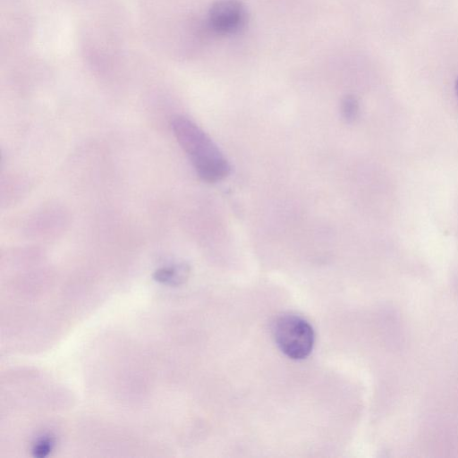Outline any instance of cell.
<instances>
[{
  "instance_id": "1",
  "label": "cell",
  "mask_w": 458,
  "mask_h": 458,
  "mask_svg": "<svg viewBox=\"0 0 458 458\" xmlns=\"http://www.w3.org/2000/svg\"><path fill=\"white\" fill-rule=\"evenodd\" d=\"M171 126L178 143L203 181L217 182L230 174L231 166L226 158L195 123L177 115L172 120Z\"/></svg>"
},
{
  "instance_id": "2",
  "label": "cell",
  "mask_w": 458,
  "mask_h": 458,
  "mask_svg": "<svg viewBox=\"0 0 458 458\" xmlns=\"http://www.w3.org/2000/svg\"><path fill=\"white\" fill-rule=\"evenodd\" d=\"M272 331L276 345L290 359H305L313 349L314 330L311 325L300 316H280L274 322Z\"/></svg>"
},
{
  "instance_id": "3",
  "label": "cell",
  "mask_w": 458,
  "mask_h": 458,
  "mask_svg": "<svg viewBox=\"0 0 458 458\" xmlns=\"http://www.w3.org/2000/svg\"><path fill=\"white\" fill-rule=\"evenodd\" d=\"M208 21L215 33L231 36L245 29L249 13L245 4L240 0H218L210 7Z\"/></svg>"
},
{
  "instance_id": "4",
  "label": "cell",
  "mask_w": 458,
  "mask_h": 458,
  "mask_svg": "<svg viewBox=\"0 0 458 458\" xmlns=\"http://www.w3.org/2000/svg\"><path fill=\"white\" fill-rule=\"evenodd\" d=\"M189 272L190 268L186 264H175L158 268L154 273V278L162 284L178 285L187 279Z\"/></svg>"
},
{
  "instance_id": "5",
  "label": "cell",
  "mask_w": 458,
  "mask_h": 458,
  "mask_svg": "<svg viewBox=\"0 0 458 458\" xmlns=\"http://www.w3.org/2000/svg\"><path fill=\"white\" fill-rule=\"evenodd\" d=\"M341 113L347 123L354 122L359 114V102L352 95L344 97L341 103Z\"/></svg>"
},
{
  "instance_id": "6",
  "label": "cell",
  "mask_w": 458,
  "mask_h": 458,
  "mask_svg": "<svg viewBox=\"0 0 458 458\" xmlns=\"http://www.w3.org/2000/svg\"><path fill=\"white\" fill-rule=\"evenodd\" d=\"M53 445V437L51 436H43L35 443L32 452L37 457H45L50 453Z\"/></svg>"
},
{
  "instance_id": "7",
  "label": "cell",
  "mask_w": 458,
  "mask_h": 458,
  "mask_svg": "<svg viewBox=\"0 0 458 458\" xmlns=\"http://www.w3.org/2000/svg\"><path fill=\"white\" fill-rule=\"evenodd\" d=\"M455 87H456V92H457V95H458V80L456 81V86Z\"/></svg>"
}]
</instances>
